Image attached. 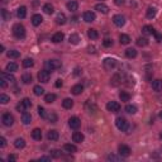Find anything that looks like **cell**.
<instances>
[{
    "instance_id": "6da1fadb",
    "label": "cell",
    "mask_w": 162,
    "mask_h": 162,
    "mask_svg": "<svg viewBox=\"0 0 162 162\" xmlns=\"http://www.w3.org/2000/svg\"><path fill=\"white\" fill-rule=\"evenodd\" d=\"M13 34L15 36V38L18 39H23L26 37V28L22 26V24H15L13 27Z\"/></svg>"
},
{
    "instance_id": "7a4b0ae2",
    "label": "cell",
    "mask_w": 162,
    "mask_h": 162,
    "mask_svg": "<svg viewBox=\"0 0 162 162\" xmlns=\"http://www.w3.org/2000/svg\"><path fill=\"white\" fill-rule=\"evenodd\" d=\"M115 125H117V128H118L119 130H128V122H127L125 118H122V117L117 118Z\"/></svg>"
},
{
    "instance_id": "3957f363",
    "label": "cell",
    "mask_w": 162,
    "mask_h": 162,
    "mask_svg": "<svg viewBox=\"0 0 162 162\" xmlns=\"http://www.w3.org/2000/svg\"><path fill=\"white\" fill-rule=\"evenodd\" d=\"M61 67V62L58 60H48L46 62V68L48 71H53Z\"/></svg>"
},
{
    "instance_id": "277c9868",
    "label": "cell",
    "mask_w": 162,
    "mask_h": 162,
    "mask_svg": "<svg viewBox=\"0 0 162 162\" xmlns=\"http://www.w3.org/2000/svg\"><path fill=\"white\" fill-rule=\"evenodd\" d=\"M1 122L5 127H12L13 123H14V118H13V115L10 114V113H5V114H3V117H1Z\"/></svg>"
},
{
    "instance_id": "5b68a950",
    "label": "cell",
    "mask_w": 162,
    "mask_h": 162,
    "mask_svg": "<svg viewBox=\"0 0 162 162\" xmlns=\"http://www.w3.org/2000/svg\"><path fill=\"white\" fill-rule=\"evenodd\" d=\"M50 79H51V74H50V71L48 70H42V71L38 72V80L41 82L46 84V82L50 81Z\"/></svg>"
},
{
    "instance_id": "8992f818",
    "label": "cell",
    "mask_w": 162,
    "mask_h": 162,
    "mask_svg": "<svg viewBox=\"0 0 162 162\" xmlns=\"http://www.w3.org/2000/svg\"><path fill=\"white\" fill-rule=\"evenodd\" d=\"M118 152H119V156L120 157H128L132 151H130V148L127 146V144H119Z\"/></svg>"
},
{
    "instance_id": "52a82bcc",
    "label": "cell",
    "mask_w": 162,
    "mask_h": 162,
    "mask_svg": "<svg viewBox=\"0 0 162 162\" xmlns=\"http://www.w3.org/2000/svg\"><path fill=\"white\" fill-rule=\"evenodd\" d=\"M68 125H70L71 129H79L81 125V120L77 118V117H71L68 119Z\"/></svg>"
},
{
    "instance_id": "ba28073f",
    "label": "cell",
    "mask_w": 162,
    "mask_h": 162,
    "mask_svg": "<svg viewBox=\"0 0 162 162\" xmlns=\"http://www.w3.org/2000/svg\"><path fill=\"white\" fill-rule=\"evenodd\" d=\"M106 109L112 113H118L120 110V105H119V103H117V101H109L108 104H106Z\"/></svg>"
},
{
    "instance_id": "9c48e42d",
    "label": "cell",
    "mask_w": 162,
    "mask_h": 162,
    "mask_svg": "<svg viewBox=\"0 0 162 162\" xmlns=\"http://www.w3.org/2000/svg\"><path fill=\"white\" fill-rule=\"evenodd\" d=\"M103 63H104V67L106 68V70H113V68L117 66V61L114 60V58H109V57L105 58Z\"/></svg>"
},
{
    "instance_id": "30bf717a",
    "label": "cell",
    "mask_w": 162,
    "mask_h": 162,
    "mask_svg": "<svg viewBox=\"0 0 162 162\" xmlns=\"http://www.w3.org/2000/svg\"><path fill=\"white\" fill-rule=\"evenodd\" d=\"M123 77H124V74H115L114 76L112 77V81H110V84H112L113 86H118L119 84H122Z\"/></svg>"
},
{
    "instance_id": "8fae6325",
    "label": "cell",
    "mask_w": 162,
    "mask_h": 162,
    "mask_svg": "<svg viewBox=\"0 0 162 162\" xmlns=\"http://www.w3.org/2000/svg\"><path fill=\"white\" fill-rule=\"evenodd\" d=\"M113 22L117 27H123L124 24H125V18L122 15V14H117L114 15V18H113Z\"/></svg>"
},
{
    "instance_id": "7c38bea8",
    "label": "cell",
    "mask_w": 162,
    "mask_h": 162,
    "mask_svg": "<svg viewBox=\"0 0 162 162\" xmlns=\"http://www.w3.org/2000/svg\"><path fill=\"white\" fill-rule=\"evenodd\" d=\"M82 18H84V20L86 23H91L96 19V15H95L94 12H85L84 15H82Z\"/></svg>"
},
{
    "instance_id": "4fadbf2b",
    "label": "cell",
    "mask_w": 162,
    "mask_h": 162,
    "mask_svg": "<svg viewBox=\"0 0 162 162\" xmlns=\"http://www.w3.org/2000/svg\"><path fill=\"white\" fill-rule=\"evenodd\" d=\"M95 10H98V12L103 13V14H108V13H109L108 5L103 4V3H99V4H96V5H95Z\"/></svg>"
},
{
    "instance_id": "5bb4252c",
    "label": "cell",
    "mask_w": 162,
    "mask_h": 162,
    "mask_svg": "<svg viewBox=\"0 0 162 162\" xmlns=\"http://www.w3.org/2000/svg\"><path fill=\"white\" fill-rule=\"evenodd\" d=\"M84 139H85V137L81 132H74V134H72V141H74V142L81 143Z\"/></svg>"
},
{
    "instance_id": "9a60e30c",
    "label": "cell",
    "mask_w": 162,
    "mask_h": 162,
    "mask_svg": "<svg viewBox=\"0 0 162 162\" xmlns=\"http://www.w3.org/2000/svg\"><path fill=\"white\" fill-rule=\"evenodd\" d=\"M17 17H18L19 19H24L27 17V8L26 6H19L18 9H17Z\"/></svg>"
},
{
    "instance_id": "2e32d148",
    "label": "cell",
    "mask_w": 162,
    "mask_h": 162,
    "mask_svg": "<svg viewBox=\"0 0 162 162\" xmlns=\"http://www.w3.org/2000/svg\"><path fill=\"white\" fill-rule=\"evenodd\" d=\"M66 15L63 14V13H58L57 17H56V23L58 24V26H63V24H66Z\"/></svg>"
},
{
    "instance_id": "e0dca14e",
    "label": "cell",
    "mask_w": 162,
    "mask_h": 162,
    "mask_svg": "<svg viewBox=\"0 0 162 162\" xmlns=\"http://www.w3.org/2000/svg\"><path fill=\"white\" fill-rule=\"evenodd\" d=\"M65 38V34L62 33V32H57V33H54L53 34V37H52V42L53 43H60L62 42Z\"/></svg>"
},
{
    "instance_id": "ac0fdd59",
    "label": "cell",
    "mask_w": 162,
    "mask_h": 162,
    "mask_svg": "<svg viewBox=\"0 0 162 162\" xmlns=\"http://www.w3.org/2000/svg\"><path fill=\"white\" fill-rule=\"evenodd\" d=\"M156 14H157V9L154 8V6H150L146 12V15L148 19H153L154 17H156Z\"/></svg>"
},
{
    "instance_id": "d6986e66",
    "label": "cell",
    "mask_w": 162,
    "mask_h": 162,
    "mask_svg": "<svg viewBox=\"0 0 162 162\" xmlns=\"http://www.w3.org/2000/svg\"><path fill=\"white\" fill-rule=\"evenodd\" d=\"M32 138L36 139V141H41L42 139V130L39 128H34L32 130Z\"/></svg>"
},
{
    "instance_id": "ffe728a7",
    "label": "cell",
    "mask_w": 162,
    "mask_h": 162,
    "mask_svg": "<svg viewBox=\"0 0 162 162\" xmlns=\"http://www.w3.org/2000/svg\"><path fill=\"white\" fill-rule=\"evenodd\" d=\"M47 138L50 141H57L58 139V132L56 129H51L47 133Z\"/></svg>"
},
{
    "instance_id": "44dd1931",
    "label": "cell",
    "mask_w": 162,
    "mask_h": 162,
    "mask_svg": "<svg viewBox=\"0 0 162 162\" xmlns=\"http://www.w3.org/2000/svg\"><path fill=\"white\" fill-rule=\"evenodd\" d=\"M42 22H43V17L41 14H34L32 17V24H33V26L37 27V26H39Z\"/></svg>"
},
{
    "instance_id": "7402d4cb",
    "label": "cell",
    "mask_w": 162,
    "mask_h": 162,
    "mask_svg": "<svg viewBox=\"0 0 162 162\" xmlns=\"http://www.w3.org/2000/svg\"><path fill=\"white\" fill-rule=\"evenodd\" d=\"M82 91H84V86L80 85V84L72 86V89H71V92H72L74 95H80Z\"/></svg>"
},
{
    "instance_id": "603a6c76",
    "label": "cell",
    "mask_w": 162,
    "mask_h": 162,
    "mask_svg": "<svg viewBox=\"0 0 162 162\" xmlns=\"http://www.w3.org/2000/svg\"><path fill=\"white\" fill-rule=\"evenodd\" d=\"M142 32L146 34V36H153L156 30H154V28H153L152 26H144L143 29H142Z\"/></svg>"
},
{
    "instance_id": "cb8c5ba5",
    "label": "cell",
    "mask_w": 162,
    "mask_h": 162,
    "mask_svg": "<svg viewBox=\"0 0 162 162\" xmlns=\"http://www.w3.org/2000/svg\"><path fill=\"white\" fill-rule=\"evenodd\" d=\"M1 77L3 79H5L6 81H9V82H15V77L13 76L10 72L8 71H4V72H1Z\"/></svg>"
},
{
    "instance_id": "d4e9b609",
    "label": "cell",
    "mask_w": 162,
    "mask_h": 162,
    "mask_svg": "<svg viewBox=\"0 0 162 162\" xmlns=\"http://www.w3.org/2000/svg\"><path fill=\"white\" fill-rule=\"evenodd\" d=\"M63 150L66 151L67 153H75L77 151V148L75 144H71V143H67V144H65L63 146Z\"/></svg>"
},
{
    "instance_id": "484cf974",
    "label": "cell",
    "mask_w": 162,
    "mask_h": 162,
    "mask_svg": "<svg viewBox=\"0 0 162 162\" xmlns=\"http://www.w3.org/2000/svg\"><path fill=\"white\" fill-rule=\"evenodd\" d=\"M88 37L90 39H98V37H99V33H98V30L94 29V28H90V29H88Z\"/></svg>"
},
{
    "instance_id": "4316f807",
    "label": "cell",
    "mask_w": 162,
    "mask_h": 162,
    "mask_svg": "<svg viewBox=\"0 0 162 162\" xmlns=\"http://www.w3.org/2000/svg\"><path fill=\"white\" fill-rule=\"evenodd\" d=\"M30 120H32V115L29 114V113H27V112H23V114H22V122L23 124H29L30 123Z\"/></svg>"
},
{
    "instance_id": "83f0119b",
    "label": "cell",
    "mask_w": 162,
    "mask_h": 162,
    "mask_svg": "<svg viewBox=\"0 0 162 162\" xmlns=\"http://www.w3.org/2000/svg\"><path fill=\"white\" fill-rule=\"evenodd\" d=\"M152 89L154 91H162V80H154L152 82Z\"/></svg>"
},
{
    "instance_id": "f1b7e54d",
    "label": "cell",
    "mask_w": 162,
    "mask_h": 162,
    "mask_svg": "<svg viewBox=\"0 0 162 162\" xmlns=\"http://www.w3.org/2000/svg\"><path fill=\"white\" fill-rule=\"evenodd\" d=\"M125 56L128 58H136L137 57V50L136 48H128L125 51Z\"/></svg>"
},
{
    "instance_id": "f546056e",
    "label": "cell",
    "mask_w": 162,
    "mask_h": 162,
    "mask_svg": "<svg viewBox=\"0 0 162 162\" xmlns=\"http://www.w3.org/2000/svg\"><path fill=\"white\" fill-rule=\"evenodd\" d=\"M62 106H63L65 109H71L72 106H74V100L72 99H65L63 101H62Z\"/></svg>"
},
{
    "instance_id": "4dcf8cb0",
    "label": "cell",
    "mask_w": 162,
    "mask_h": 162,
    "mask_svg": "<svg viewBox=\"0 0 162 162\" xmlns=\"http://www.w3.org/2000/svg\"><path fill=\"white\" fill-rule=\"evenodd\" d=\"M14 146H15V148H18V150L24 148L26 147V141H24L23 138H17L15 142H14Z\"/></svg>"
},
{
    "instance_id": "1f68e13d",
    "label": "cell",
    "mask_w": 162,
    "mask_h": 162,
    "mask_svg": "<svg viewBox=\"0 0 162 162\" xmlns=\"http://www.w3.org/2000/svg\"><path fill=\"white\" fill-rule=\"evenodd\" d=\"M77 8H79L77 1H68L67 3V9L70 10V12H76Z\"/></svg>"
},
{
    "instance_id": "d6a6232c",
    "label": "cell",
    "mask_w": 162,
    "mask_h": 162,
    "mask_svg": "<svg viewBox=\"0 0 162 162\" xmlns=\"http://www.w3.org/2000/svg\"><path fill=\"white\" fill-rule=\"evenodd\" d=\"M18 70V65L15 63V62H9L8 65H6V71L8 72H14Z\"/></svg>"
},
{
    "instance_id": "836d02e7",
    "label": "cell",
    "mask_w": 162,
    "mask_h": 162,
    "mask_svg": "<svg viewBox=\"0 0 162 162\" xmlns=\"http://www.w3.org/2000/svg\"><path fill=\"white\" fill-rule=\"evenodd\" d=\"M119 42L122 44H128L130 42V38L128 34H120L119 36Z\"/></svg>"
},
{
    "instance_id": "e575fe53",
    "label": "cell",
    "mask_w": 162,
    "mask_h": 162,
    "mask_svg": "<svg viewBox=\"0 0 162 162\" xmlns=\"http://www.w3.org/2000/svg\"><path fill=\"white\" fill-rule=\"evenodd\" d=\"M6 56H8L9 58H18L20 56V52L19 51H17V50H10V51H8Z\"/></svg>"
},
{
    "instance_id": "d590c367",
    "label": "cell",
    "mask_w": 162,
    "mask_h": 162,
    "mask_svg": "<svg viewBox=\"0 0 162 162\" xmlns=\"http://www.w3.org/2000/svg\"><path fill=\"white\" fill-rule=\"evenodd\" d=\"M43 12L46 13V14H52L54 12V8L52 4H44L43 5Z\"/></svg>"
},
{
    "instance_id": "8d00e7d4",
    "label": "cell",
    "mask_w": 162,
    "mask_h": 162,
    "mask_svg": "<svg viewBox=\"0 0 162 162\" xmlns=\"http://www.w3.org/2000/svg\"><path fill=\"white\" fill-rule=\"evenodd\" d=\"M68 41H70L71 44H79V42H80V37H79V34H71Z\"/></svg>"
},
{
    "instance_id": "74e56055",
    "label": "cell",
    "mask_w": 162,
    "mask_h": 162,
    "mask_svg": "<svg viewBox=\"0 0 162 162\" xmlns=\"http://www.w3.org/2000/svg\"><path fill=\"white\" fill-rule=\"evenodd\" d=\"M34 65V62L32 58H29V57H27V58H24V61H23V67H26V68H29V67H32Z\"/></svg>"
},
{
    "instance_id": "f35d334b",
    "label": "cell",
    "mask_w": 162,
    "mask_h": 162,
    "mask_svg": "<svg viewBox=\"0 0 162 162\" xmlns=\"http://www.w3.org/2000/svg\"><path fill=\"white\" fill-rule=\"evenodd\" d=\"M33 91H34V95H37V96H41V95L44 94V89L42 88V86H39V85L34 86Z\"/></svg>"
},
{
    "instance_id": "ab89813d",
    "label": "cell",
    "mask_w": 162,
    "mask_h": 162,
    "mask_svg": "<svg viewBox=\"0 0 162 162\" xmlns=\"http://www.w3.org/2000/svg\"><path fill=\"white\" fill-rule=\"evenodd\" d=\"M119 99H120L122 101H129V100H130V95H129L127 91H122V92L119 94Z\"/></svg>"
},
{
    "instance_id": "60d3db41",
    "label": "cell",
    "mask_w": 162,
    "mask_h": 162,
    "mask_svg": "<svg viewBox=\"0 0 162 162\" xmlns=\"http://www.w3.org/2000/svg\"><path fill=\"white\" fill-rule=\"evenodd\" d=\"M125 112L128 113V114H136L137 113V106L136 105H127L125 106Z\"/></svg>"
},
{
    "instance_id": "b9f144b4",
    "label": "cell",
    "mask_w": 162,
    "mask_h": 162,
    "mask_svg": "<svg viewBox=\"0 0 162 162\" xmlns=\"http://www.w3.org/2000/svg\"><path fill=\"white\" fill-rule=\"evenodd\" d=\"M22 81H23L26 85L30 84V82H32V75H30V74H24L23 76H22Z\"/></svg>"
},
{
    "instance_id": "7bdbcfd3",
    "label": "cell",
    "mask_w": 162,
    "mask_h": 162,
    "mask_svg": "<svg viewBox=\"0 0 162 162\" xmlns=\"http://www.w3.org/2000/svg\"><path fill=\"white\" fill-rule=\"evenodd\" d=\"M54 100H56V95H54V94H47L46 96H44V101L48 103V104L53 103Z\"/></svg>"
},
{
    "instance_id": "ee69618b",
    "label": "cell",
    "mask_w": 162,
    "mask_h": 162,
    "mask_svg": "<svg viewBox=\"0 0 162 162\" xmlns=\"http://www.w3.org/2000/svg\"><path fill=\"white\" fill-rule=\"evenodd\" d=\"M47 119L50 120V123H56L57 122V114L53 112H51L50 114H47Z\"/></svg>"
},
{
    "instance_id": "f6af8a7d",
    "label": "cell",
    "mask_w": 162,
    "mask_h": 162,
    "mask_svg": "<svg viewBox=\"0 0 162 162\" xmlns=\"http://www.w3.org/2000/svg\"><path fill=\"white\" fill-rule=\"evenodd\" d=\"M137 44H138L139 47H146L148 44V39L147 38H142V37H139L138 39H137Z\"/></svg>"
},
{
    "instance_id": "bcb514c9",
    "label": "cell",
    "mask_w": 162,
    "mask_h": 162,
    "mask_svg": "<svg viewBox=\"0 0 162 162\" xmlns=\"http://www.w3.org/2000/svg\"><path fill=\"white\" fill-rule=\"evenodd\" d=\"M0 13H1V18H3V20H9L10 17H12V15H10V13H9L6 9H1V12H0Z\"/></svg>"
},
{
    "instance_id": "7dc6e473",
    "label": "cell",
    "mask_w": 162,
    "mask_h": 162,
    "mask_svg": "<svg viewBox=\"0 0 162 162\" xmlns=\"http://www.w3.org/2000/svg\"><path fill=\"white\" fill-rule=\"evenodd\" d=\"M9 101H10V98L8 95H5V94L0 95V103H1V104H8Z\"/></svg>"
},
{
    "instance_id": "c3c4849f",
    "label": "cell",
    "mask_w": 162,
    "mask_h": 162,
    "mask_svg": "<svg viewBox=\"0 0 162 162\" xmlns=\"http://www.w3.org/2000/svg\"><path fill=\"white\" fill-rule=\"evenodd\" d=\"M38 115L41 118H47V112L46 109L42 108V106H38Z\"/></svg>"
},
{
    "instance_id": "681fc988",
    "label": "cell",
    "mask_w": 162,
    "mask_h": 162,
    "mask_svg": "<svg viewBox=\"0 0 162 162\" xmlns=\"http://www.w3.org/2000/svg\"><path fill=\"white\" fill-rule=\"evenodd\" d=\"M61 156H62V153H61L60 150H53V151H51V157H53V158H60Z\"/></svg>"
},
{
    "instance_id": "f907efd6",
    "label": "cell",
    "mask_w": 162,
    "mask_h": 162,
    "mask_svg": "<svg viewBox=\"0 0 162 162\" xmlns=\"http://www.w3.org/2000/svg\"><path fill=\"white\" fill-rule=\"evenodd\" d=\"M103 44H104V47H112L113 46V41L110 38H105L103 41Z\"/></svg>"
},
{
    "instance_id": "816d5d0a",
    "label": "cell",
    "mask_w": 162,
    "mask_h": 162,
    "mask_svg": "<svg viewBox=\"0 0 162 162\" xmlns=\"http://www.w3.org/2000/svg\"><path fill=\"white\" fill-rule=\"evenodd\" d=\"M27 109V106L23 104V101H20L18 105H17V110H18V112H24V110Z\"/></svg>"
},
{
    "instance_id": "f5cc1de1",
    "label": "cell",
    "mask_w": 162,
    "mask_h": 162,
    "mask_svg": "<svg viewBox=\"0 0 162 162\" xmlns=\"http://www.w3.org/2000/svg\"><path fill=\"white\" fill-rule=\"evenodd\" d=\"M23 104L27 106V108H30L32 106V103H30V100L28 98H26V99H23Z\"/></svg>"
},
{
    "instance_id": "db71d44e",
    "label": "cell",
    "mask_w": 162,
    "mask_h": 162,
    "mask_svg": "<svg viewBox=\"0 0 162 162\" xmlns=\"http://www.w3.org/2000/svg\"><path fill=\"white\" fill-rule=\"evenodd\" d=\"M5 146H6V141H5L4 137H1V138H0V147L4 148Z\"/></svg>"
},
{
    "instance_id": "11a10c76",
    "label": "cell",
    "mask_w": 162,
    "mask_h": 162,
    "mask_svg": "<svg viewBox=\"0 0 162 162\" xmlns=\"http://www.w3.org/2000/svg\"><path fill=\"white\" fill-rule=\"evenodd\" d=\"M108 160H110V161H119L120 160V158L119 157H117V156H114V154H109V156H108Z\"/></svg>"
},
{
    "instance_id": "9f6ffc18",
    "label": "cell",
    "mask_w": 162,
    "mask_h": 162,
    "mask_svg": "<svg viewBox=\"0 0 162 162\" xmlns=\"http://www.w3.org/2000/svg\"><path fill=\"white\" fill-rule=\"evenodd\" d=\"M0 86H1V88L3 89H4V88H6V80H5V79H0Z\"/></svg>"
},
{
    "instance_id": "6f0895ef",
    "label": "cell",
    "mask_w": 162,
    "mask_h": 162,
    "mask_svg": "<svg viewBox=\"0 0 162 162\" xmlns=\"http://www.w3.org/2000/svg\"><path fill=\"white\" fill-rule=\"evenodd\" d=\"M8 161H9V162H14V161H17V156H14V154H9V156H8Z\"/></svg>"
},
{
    "instance_id": "680465c9",
    "label": "cell",
    "mask_w": 162,
    "mask_h": 162,
    "mask_svg": "<svg viewBox=\"0 0 162 162\" xmlns=\"http://www.w3.org/2000/svg\"><path fill=\"white\" fill-rule=\"evenodd\" d=\"M154 37H156V39H157V42H161L162 41V37H161V34L158 33V32H154V34H153Z\"/></svg>"
},
{
    "instance_id": "91938a15",
    "label": "cell",
    "mask_w": 162,
    "mask_h": 162,
    "mask_svg": "<svg viewBox=\"0 0 162 162\" xmlns=\"http://www.w3.org/2000/svg\"><path fill=\"white\" fill-rule=\"evenodd\" d=\"M82 74V70L81 68H75V71H74V75H76V76H79V75H81Z\"/></svg>"
},
{
    "instance_id": "94428289",
    "label": "cell",
    "mask_w": 162,
    "mask_h": 162,
    "mask_svg": "<svg viewBox=\"0 0 162 162\" xmlns=\"http://www.w3.org/2000/svg\"><path fill=\"white\" fill-rule=\"evenodd\" d=\"M54 85H56V88H61V86H62V80H61V79H58Z\"/></svg>"
},
{
    "instance_id": "6125c7cd",
    "label": "cell",
    "mask_w": 162,
    "mask_h": 162,
    "mask_svg": "<svg viewBox=\"0 0 162 162\" xmlns=\"http://www.w3.org/2000/svg\"><path fill=\"white\" fill-rule=\"evenodd\" d=\"M114 3H115L117 5H119V6H120V5H123V4H124V0H114Z\"/></svg>"
},
{
    "instance_id": "be15d7a7",
    "label": "cell",
    "mask_w": 162,
    "mask_h": 162,
    "mask_svg": "<svg viewBox=\"0 0 162 162\" xmlns=\"http://www.w3.org/2000/svg\"><path fill=\"white\" fill-rule=\"evenodd\" d=\"M39 161H51V157H41Z\"/></svg>"
},
{
    "instance_id": "e7e4bbea",
    "label": "cell",
    "mask_w": 162,
    "mask_h": 162,
    "mask_svg": "<svg viewBox=\"0 0 162 162\" xmlns=\"http://www.w3.org/2000/svg\"><path fill=\"white\" fill-rule=\"evenodd\" d=\"M89 52H90V53H95V48L94 47H89Z\"/></svg>"
},
{
    "instance_id": "03108f58",
    "label": "cell",
    "mask_w": 162,
    "mask_h": 162,
    "mask_svg": "<svg viewBox=\"0 0 162 162\" xmlns=\"http://www.w3.org/2000/svg\"><path fill=\"white\" fill-rule=\"evenodd\" d=\"M160 118H161V119H162V112H161V113H160Z\"/></svg>"
},
{
    "instance_id": "003e7915",
    "label": "cell",
    "mask_w": 162,
    "mask_h": 162,
    "mask_svg": "<svg viewBox=\"0 0 162 162\" xmlns=\"http://www.w3.org/2000/svg\"><path fill=\"white\" fill-rule=\"evenodd\" d=\"M160 137H161V138H162V132H161V134H160Z\"/></svg>"
}]
</instances>
